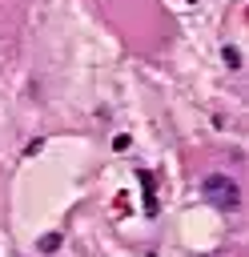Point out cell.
Listing matches in <instances>:
<instances>
[{"mask_svg":"<svg viewBox=\"0 0 249 257\" xmlns=\"http://www.w3.org/2000/svg\"><path fill=\"white\" fill-rule=\"evenodd\" d=\"M201 193H205L217 209H225V213L241 209V185H237L233 177H225V173H209V177L201 181Z\"/></svg>","mask_w":249,"mask_h":257,"instance_id":"6da1fadb","label":"cell"},{"mask_svg":"<svg viewBox=\"0 0 249 257\" xmlns=\"http://www.w3.org/2000/svg\"><path fill=\"white\" fill-rule=\"evenodd\" d=\"M137 181H141V189H145V213L149 217H157V185H153V173L149 169H137Z\"/></svg>","mask_w":249,"mask_h":257,"instance_id":"7a4b0ae2","label":"cell"},{"mask_svg":"<svg viewBox=\"0 0 249 257\" xmlns=\"http://www.w3.org/2000/svg\"><path fill=\"white\" fill-rule=\"evenodd\" d=\"M36 249H40V253H56V249H60V233H44V237L36 241Z\"/></svg>","mask_w":249,"mask_h":257,"instance_id":"3957f363","label":"cell"},{"mask_svg":"<svg viewBox=\"0 0 249 257\" xmlns=\"http://www.w3.org/2000/svg\"><path fill=\"white\" fill-rule=\"evenodd\" d=\"M221 56H225V64H229V68H241V52H237L233 44H225V48H221Z\"/></svg>","mask_w":249,"mask_h":257,"instance_id":"277c9868","label":"cell"}]
</instances>
